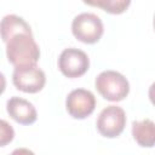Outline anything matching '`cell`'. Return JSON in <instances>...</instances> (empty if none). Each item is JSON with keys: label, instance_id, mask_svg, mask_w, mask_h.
Masks as SVG:
<instances>
[{"label": "cell", "instance_id": "6da1fadb", "mask_svg": "<svg viewBox=\"0 0 155 155\" xmlns=\"http://www.w3.org/2000/svg\"><path fill=\"white\" fill-rule=\"evenodd\" d=\"M6 56L15 68L33 65L40 58V48L33 34L21 33L12 36L6 42Z\"/></svg>", "mask_w": 155, "mask_h": 155}, {"label": "cell", "instance_id": "7a4b0ae2", "mask_svg": "<svg viewBox=\"0 0 155 155\" xmlns=\"http://www.w3.org/2000/svg\"><path fill=\"white\" fill-rule=\"evenodd\" d=\"M94 86L99 94L110 102H120L125 99L130 92L128 80L115 70L102 71L96 78Z\"/></svg>", "mask_w": 155, "mask_h": 155}, {"label": "cell", "instance_id": "3957f363", "mask_svg": "<svg viewBox=\"0 0 155 155\" xmlns=\"http://www.w3.org/2000/svg\"><path fill=\"white\" fill-rule=\"evenodd\" d=\"M71 33L84 44H94L99 41L104 33L103 22L94 13L82 12L73 19Z\"/></svg>", "mask_w": 155, "mask_h": 155}, {"label": "cell", "instance_id": "277c9868", "mask_svg": "<svg viewBox=\"0 0 155 155\" xmlns=\"http://www.w3.org/2000/svg\"><path fill=\"white\" fill-rule=\"evenodd\" d=\"M15 87L25 93H36L41 91L46 84V76L42 69L36 64L15 68L12 74Z\"/></svg>", "mask_w": 155, "mask_h": 155}, {"label": "cell", "instance_id": "5b68a950", "mask_svg": "<svg viewBox=\"0 0 155 155\" xmlns=\"http://www.w3.org/2000/svg\"><path fill=\"white\" fill-rule=\"evenodd\" d=\"M126 125L125 110L117 105H108L104 108L96 121L98 132L107 138H115L120 136Z\"/></svg>", "mask_w": 155, "mask_h": 155}, {"label": "cell", "instance_id": "8992f818", "mask_svg": "<svg viewBox=\"0 0 155 155\" xmlns=\"http://www.w3.org/2000/svg\"><path fill=\"white\" fill-rule=\"evenodd\" d=\"M90 67L88 56L76 48V47H68L62 51L58 58V68L61 73L70 79L82 76Z\"/></svg>", "mask_w": 155, "mask_h": 155}, {"label": "cell", "instance_id": "52a82bcc", "mask_svg": "<svg viewBox=\"0 0 155 155\" xmlns=\"http://www.w3.org/2000/svg\"><path fill=\"white\" fill-rule=\"evenodd\" d=\"M65 108L71 117L82 120L94 111L96 98L91 91L85 88H76L68 94L65 99Z\"/></svg>", "mask_w": 155, "mask_h": 155}, {"label": "cell", "instance_id": "ba28073f", "mask_svg": "<svg viewBox=\"0 0 155 155\" xmlns=\"http://www.w3.org/2000/svg\"><path fill=\"white\" fill-rule=\"evenodd\" d=\"M8 115L21 125H31L36 121L38 114L35 107L27 99L13 96L6 103Z\"/></svg>", "mask_w": 155, "mask_h": 155}, {"label": "cell", "instance_id": "9c48e42d", "mask_svg": "<svg viewBox=\"0 0 155 155\" xmlns=\"http://www.w3.org/2000/svg\"><path fill=\"white\" fill-rule=\"evenodd\" d=\"M132 136L138 145L143 148H153L155 145V122L150 119L133 121Z\"/></svg>", "mask_w": 155, "mask_h": 155}, {"label": "cell", "instance_id": "30bf717a", "mask_svg": "<svg viewBox=\"0 0 155 155\" xmlns=\"http://www.w3.org/2000/svg\"><path fill=\"white\" fill-rule=\"evenodd\" d=\"M1 39L6 44L12 36L21 34V33H27V34H33L30 25L19 16L16 15H7L1 19Z\"/></svg>", "mask_w": 155, "mask_h": 155}, {"label": "cell", "instance_id": "8fae6325", "mask_svg": "<svg viewBox=\"0 0 155 155\" xmlns=\"http://www.w3.org/2000/svg\"><path fill=\"white\" fill-rule=\"evenodd\" d=\"M85 4L101 7L108 13L119 15L126 11V8L131 5V1L130 0H101V1H85Z\"/></svg>", "mask_w": 155, "mask_h": 155}, {"label": "cell", "instance_id": "7c38bea8", "mask_svg": "<svg viewBox=\"0 0 155 155\" xmlns=\"http://www.w3.org/2000/svg\"><path fill=\"white\" fill-rule=\"evenodd\" d=\"M15 132L11 125H8L5 120H1V147H5L8 142L13 139Z\"/></svg>", "mask_w": 155, "mask_h": 155}, {"label": "cell", "instance_id": "4fadbf2b", "mask_svg": "<svg viewBox=\"0 0 155 155\" xmlns=\"http://www.w3.org/2000/svg\"><path fill=\"white\" fill-rule=\"evenodd\" d=\"M10 155H35L31 150L29 149H25V148H17L15 149Z\"/></svg>", "mask_w": 155, "mask_h": 155}, {"label": "cell", "instance_id": "5bb4252c", "mask_svg": "<svg viewBox=\"0 0 155 155\" xmlns=\"http://www.w3.org/2000/svg\"><path fill=\"white\" fill-rule=\"evenodd\" d=\"M149 99H150L151 104L155 107V82H153L149 87Z\"/></svg>", "mask_w": 155, "mask_h": 155}, {"label": "cell", "instance_id": "9a60e30c", "mask_svg": "<svg viewBox=\"0 0 155 155\" xmlns=\"http://www.w3.org/2000/svg\"><path fill=\"white\" fill-rule=\"evenodd\" d=\"M153 25H154V30H155V15H154V21H153Z\"/></svg>", "mask_w": 155, "mask_h": 155}]
</instances>
